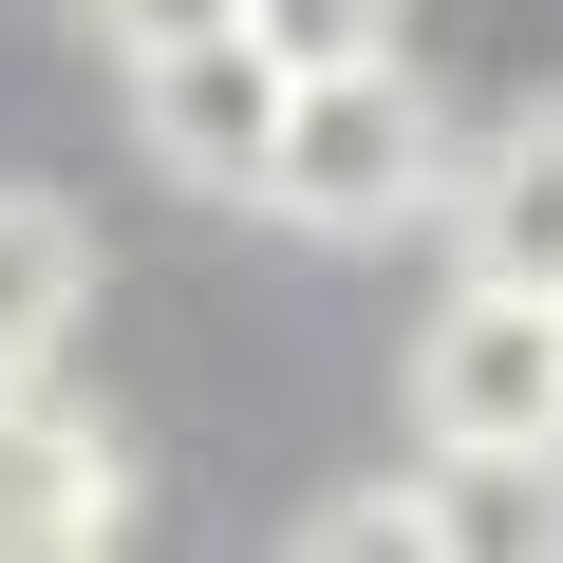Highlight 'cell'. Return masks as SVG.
Returning <instances> with one entry per match:
<instances>
[{
  "instance_id": "obj_1",
  "label": "cell",
  "mask_w": 563,
  "mask_h": 563,
  "mask_svg": "<svg viewBox=\"0 0 563 563\" xmlns=\"http://www.w3.org/2000/svg\"><path fill=\"white\" fill-rule=\"evenodd\" d=\"M451 113L413 95V57H339V76H282V151H263V207L301 244H376L413 207H451Z\"/></svg>"
},
{
  "instance_id": "obj_2",
  "label": "cell",
  "mask_w": 563,
  "mask_h": 563,
  "mask_svg": "<svg viewBox=\"0 0 563 563\" xmlns=\"http://www.w3.org/2000/svg\"><path fill=\"white\" fill-rule=\"evenodd\" d=\"M413 432L432 451H563V301L451 282L432 339H413Z\"/></svg>"
},
{
  "instance_id": "obj_3",
  "label": "cell",
  "mask_w": 563,
  "mask_h": 563,
  "mask_svg": "<svg viewBox=\"0 0 563 563\" xmlns=\"http://www.w3.org/2000/svg\"><path fill=\"white\" fill-rule=\"evenodd\" d=\"M132 132H151V169H169V188L263 207V151H282V57H263L244 20H188V38H151V57H132Z\"/></svg>"
},
{
  "instance_id": "obj_4",
  "label": "cell",
  "mask_w": 563,
  "mask_h": 563,
  "mask_svg": "<svg viewBox=\"0 0 563 563\" xmlns=\"http://www.w3.org/2000/svg\"><path fill=\"white\" fill-rule=\"evenodd\" d=\"M113 526H132V451H113V413L0 376V563H76V544H113Z\"/></svg>"
},
{
  "instance_id": "obj_5",
  "label": "cell",
  "mask_w": 563,
  "mask_h": 563,
  "mask_svg": "<svg viewBox=\"0 0 563 563\" xmlns=\"http://www.w3.org/2000/svg\"><path fill=\"white\" fill-rule=\"evenodd\" d=\"M451 263L563 301V113H526V132H488V151L451 169Z\"/></svg>"
},
{
  "instance_id": "obj_6",
  "label": "cell",
  "mask_w": 563,
  "mask_h": 563,
  "mask_svg": "<svg viewBox=\"0 0 563 563\" xmlns=\"http://www.w3.org/2000/svg\"><path fill=\"white\" fill-rule=\"evenodd\" d=\"M76 301H95V225L57 188H0V376H57Z\"/></svg>"
},
{
  "instance_id": "obj_7",
  "label": "cell",
  "mask_w": 563,
  "mask_h": 563,
  "mask_svg": "<svg viewBox=\"0 0 563 563\" xmlns=\"http://www.w3.org/2000/svg\"><path fill=\"white\" fill-rule=\"evenodd\" d=\"M413 544H563V451H432L413 432Z\"/></svg>"
},
{
  "instance_id": "obj_8",
  "label": "cell",
  "mask_w": 563,
  "mask_h": 563,
  "mask_svg": "<svg viewBox=\"0 0 563 563\" xmlns=\"http://www.w3.org/2000/svg\"><path fill=\"white\" fill-rule=\"evenodd\" d=\"M395 20H413V0H244V38H263L282 76H339V57H395Z\"/></svg>"
},
{
  "instance_id": "obj_9",
  "label": "cell",
  "mask_w": 563,
  "mask_h": 563,
  "mask_svg": "<svg viewBox=\"0 0 563 563\" xmlns=\"http://www.w3.org/2000/svg\"><path fill=\"white\" fill-rule=\"evenodd\" d=\"M301 544H413V470H395V488H339V507H320Z\"/></svg>"
},
{
  "instance_id": "obj_10",
  "label": "cell",
  "mask_w": 563,
  "mask_h": 563,
  "mask_svg": "<svg viewBox=\"0 0 563 563\" xmlns=\"http://www.w3.org/2000/svg\"><path fill=\"white\" fill-rule=\"evenodd\" d=\"M188 20H244V0H95V38H113V57H151V38H188Z\"/></svg>"
}]
</instances>
